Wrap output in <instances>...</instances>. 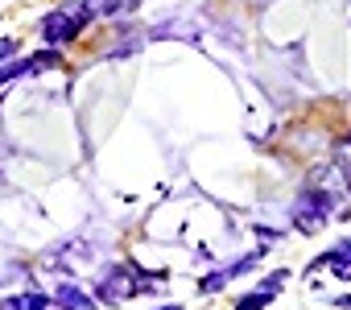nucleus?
Masks as SVG:
<instances>
[{"instance_id":"2","label":"nucleus","mask_w":351,"mask_h":310,"mask_svg":"<svg viewBox=\"0 0 351 310\" xmlns=\"http://www.w3.org/2000/svg\"><path fill=\"white\" fill-rule=\"evenodd\" d=\"M330 195L326 191H318V187H306L298 199H293V207H289V224L302 232V236H314L318 228H326V219H330Z\"/></svg>"},{"instance_id":"10","label":"nucleus","mask_w":351,"mask_h":310,"mask_svg":"<svg viewBox=\"0 0 351 310\" xmlns=\"http://www.w3.org/2000/svg\"><path fill=\"white\" fill-rule=\"evenodd\" d=\"M330 302H335L339 310H351V294H339V298H330Z\"/></svg>"},{"instance_id":"7","label":"nucleus","mask_w":351,"mask_h":310,"mask_svg":"<svg viewBox=\"0 0 351 310\" xmlns=\"http://www.w3.org/2000/svg\"><path fill=\"white\" fill-rule=\"evenodd\" d=\"M335 277H343V281H351V252L335 261Z\"/></svg>"},{"instance_id":"5","label":"nucleus","mask_w":351,"mask_h":310,"mask_svg":"<svg viewBox=\"0 0 351 310\" xmlns=\"http://www.w3.org/2000/svg\"><path fill=\"white\" fill-rule=\"evenodd\" d=\"M25 71H34V58H13V62H0V83H9V79H17V75H25Z\"/></svg>"},{"instance_id":"6","label":"nucleus","mask_w":351,"mask_h":310,"mask_svg":"<svg viewBox=\"0 0 351 310\" xmlns=\"http://www.w3.org/2000/svg\"><path fill=\"white\" fill-rule=\"evenodd\" d=\"M46 67H62V50L58 46H46L34 54V71H46Z\"/></svg>"},{"instance_id":"1","label":"nucleus","mask_w":351,"mask_h":310,"mask_svg":"<svg viewBox=\"0 0 351 310\" xmlns=\"http://www.w3.org/2000/svg\"><path fill=\"white\" fill-rule=\"evenodd\" d=\"M91 17H95L91 0H71V5H58V9L42 21V42H46V46L75 42V38L87 29V21H91Z\"/></svg>"},{"instance_id":"3","label":"nucleus","mask_w":351,"mask_h":310,"mask_svg":"<svg viewBox=\"0 0 351 310\" xmlns=\"http://www.w3.org/2000/svg\"><path fill=\"white\" fill-rule=\"evenodd\" d=\"M285 281H289V269H277L269 281H261L256 289H248L244 298H236V310H265V306H273V298L281 294Z\"/></svg>"},{"instance_id":"9","label":"nucleus","mask_w":351,"mask_h":310,"mask_svg":"<svg viewBox=\"0 0 351 310\" xmlns=\"http://www.w3.org/2000/svg\"><path fill=\"white\" fill-rule=\"evenodd\" d=\"M13 54H17V42H13V38H0V62L13 58Z\"/></svg>"},{"instance_id":"8","label":"nucleus","mask_w":351,"mask_h":310,"mask_svg":"<svg viewBox=\"0 0 351 310\" xmlns=\"http://www.w3.org/2000/svg\"><path fill=\"white\" fill-rule=\"evenodd\" d=\"M0 310H29V306H25V294H17V298H5V302H0Z\"/></svg>"},{"instance_id":"4","label":"nucleus","mask_w":351,"mask_h":310,"mask_svg":"<svg viewBox=\"0 0 351 310\" xmlns=\"http://www.w3.org/2000/svg\"><path fill=\"white\" fill-rule=\"evenodd\" d=\"M50 298H54V306H58V310H95V302H91L75 281H62Z\"/></svg>"}]
</instances>
